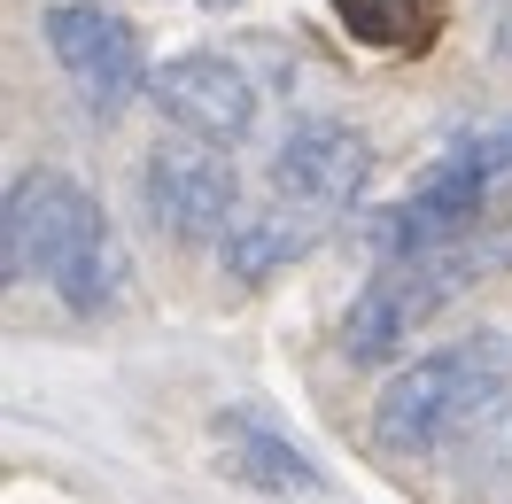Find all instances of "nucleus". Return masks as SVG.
<instances>
[{
  "instance_id": "obj_8",
  "label": "nucleus",
  "mask_w": 512,
  "mask_h": 504,
  "mask_svg": "<svg viewBox=\"0 0 512 504\" xmlns=\"http://www.w3.org/2000/svg\"><path fill=\"white\" fill-rule=\"evenodd\" d=\"M210 442H218V466L256 489V497H311L319 489V466L295 450L272 419H256V411H218L210 419Z\"/></svg>"
},
{
  "instance_id": "obj_6",
  "label": "nucleus",
  "mask_w": 512,
  "mask_h": 504,
  "mask_svg": "<svg viewBox=\"0 0 512 504\" xmlns=\"http://www.w3.org/2000/svg\"><path fill=\"white\" fill-rule=\"evenodd\" d=\"M148 101L163 109V125L187 132V140H210V148H241L256 132V86L241 63H225V55H171L156 70V86Z\"/></svg>"
},
{
  "instance_id": "obj_7",
  "label": "nucleus",
  "mask_w": 512,
  "mask_h": 504,
  "mask_svg": "<svg viewBox=\"0 0 512 504\" xmlns=\"http://www.w3.org/2000/svg\"><path fill=\"white\" fill-rule=\"evenodd\" d=\"M373 179V140L342 117H303L272 148V194H295L311 210H350Z\"/></svg>"
},
{
  "instance_id": "obj_4",
  "label": "nucleus",
  "mask_w": 512,
  "mask_h": 504,
  "mask_svg": "<svg viewBox=\"0 0 512 504\" xmlns=\"http://www.w3.org/2000/svg\"><path fill=\"white\" fill-rule=\"evenodd\" d=\"M39 39L63 63V78L86 94V109H101V117L132 109V101L156 86V70L140 55V32H132L117 8H101V0H55L39 16Z\"/></svg>"
},
{
  "instance_id": "obj_13",
  "label": "nucleus",
  "mask_w": 512,
  "mask_h": 504,
  "mask_svg": "<svg viewBox=\"0 0 512 504\" xmlns=\"http://www.w3.org/2000/svg\"><path fill=\"white\" fill-rule=\"evenodd\" d=\"M187 8H233V0H187Z\"/></svg>"
},
{
  "instance_id": "obj_10",
  "label": "nucleus",
  "mask_w": 512,
  "mask_h": 504,
  "mask_svg": "<svg viewBox=\"0 0 512 504\" xmlns=\"http://www.w3.org/2000/svg\"><path fill=\"white\" fill-rule=\"evenodd\" d=\"M326 8L365 55H427L450 24V0H326Z\"/></svg>"
},
{
  "instance_id": "obj_1",
  "label": "nucleus",
  "mask_w": 512,
  "mask_h": 504,
  "mask_svg": "<svg viewBox=\"0 0 512 504\" xmlns=\"http://www.w3.org/2000/svg\"><path fill=\"white\" fill-rule=\"evenodd\" d=\"M0 249L16 280L55 287L70 311H109L125 295V249L101 218V202L63 171H24L0 210Z\"/></svg>"
},
{
  "instance_id": "obj_12",
  "label": "nucleus",
  "mask_w": 512,
  "mask_h": 504,
  "mask_svg": "<svg viewBox=\"0 0 512 504\" xmlns=\"http://www.w3.org/2000/svg\"><path fill=\"white\" fill-rule=\"evenodd\" d=\"M497 47H505V55H512V8H505V16H497Z\"/></svg>"
},
{
  "instance_id": "obj_11",
  "label": "nucleus",
  "mask_w": 512,
  "mask_h": 504,
  "mask_svg": "<svg viewBox=\"0 0 512 504\" xmlns=\"http://www.w3.org/2000/svg\"><path fill=\"white\" fill-rule=\"evenodd\" d=\"M427 187H443V194H458V202L489 210V202L512 187V125L466 132V140H458V148H450V156L427 171Z\"/></svg>"
},
{
  "instance_id": "obj_3",
  "label": "nucleus",
  "mask_w": 512,
  "mask_h": 504,
  "mask_svg": "<svg viewBox=\"0 0 512 504\" xmlns=\"http://www.w3.org/2000/svg\"><path fill=\"white\" fill-rule=\"evenodd\" d=\"M481 264H489V249H458V241L419 249V256H381V272L357 287V303L342 311V357L350 365H381L396 349H412L481 280Z\"/></svg>"
},
{
  "instance_id": "obj_9",
  "label": "nucleus",
  "mask_w": 512,
  "mask_h": 504,
  "mask_svg": "<svg viewBox=\"0 0 512 504\" xmlns=\"http://www.w3.org/2000/svg\"><path fill=\"white\" fill-rule=\"evenodd\" d=\"M334 210H311V202H295V194H280V202H264V210H241L233 218V233H225V272L233 280H272V272H288L295 256L319 249V233Z\"/></svg>"
},
{
  "instance_id": "obj_5",
  "label": "nucleus",
  "mask_w": 512,
  "mask_h": 504,
  "mask_svg": "<svg viewBox=\"0 0 512 504\" xmlns=\"http://www.w3.org/2000/svg\"><path fill=\"white\" fill-rule=\"evenodd\" d=\"M140 202H148V225L179 249H210L233 233L241 218V187H233V163L210 140H187L179 148H156L148 156V179H140Z\"/></svg>"
},
{
  "instance_id": "obj_2",
  "label": "nucleus",
  "mask_w": 512,
  "mask_h": 504,
  "mask_svg": "<svg viewBox=\"0 0 512 504\" xmlns=\"http://www.w3.org/2000/svg\"><path fill=\"white\" fill-rule=\"evenodd\" d=\"M505 388H512V334H466L450 349H427L419 365H404L381 388L373 442L388 458H427V450L458 442L474 419H489Z\"/></svg>"
}]
</instances>
